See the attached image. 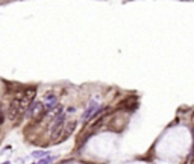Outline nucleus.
Here are the masks:
<instances>
[{"label":"nucleus","instance_id":"2","mask_svg":"<svg viewBox=\"0 0 194 164\" xmlns=\"http://www.w3.org/2000/svg\"><path fill=\"white\" fill-rule=\"evenodd\" d=\"M56 160V157L55 155H52V157H44V158H41V160L38 161V163H36V164H50V163H53V161H55Z\"/></svg>","mask_w":194,"mask_h":164},{"label":"nucleus","instance_id":"5","mask_svg":"<svg viewBox=\"0 0 194 164\" xmlns=\"http://www.w3.org/2000/svg\"><path fill=\"white\" fill-rule=\"evenodd\" d=\"M32 164H36V163H32Z\"/></svg>","mask_w":194,"mask_h":164},{"label":"nucleus","instance_id":"3","mask_svg":"<svg viewBox=\"0 0 194 164\" xmlns=\"http://www.w3.org/2000/svg\"><path fill=\"white\" fill-rule=\"evenodd\" d=\"M47 155H50V153H49L47 151H35V152H32V157L34 158H44V157H47Z\"/></svg>","mask_w":194,"mask_h":164},{"label":"nucleus","instance_id":"4","mask_svg":"<svg viewBox=\"0 0 194 164\" xmlns=\"http://www.w3.org/2000/svg\"><path fill=\"white\" fill-rule=\"evenodd\" d=\"M2 164H11V161H5V163H2Z\"/></svg>","mask_w":194,"mask_h":164},{"label":"nucleus","instance_id":"1","mask_svg":"<svg viewBox=\"0 0 194 164\" xmlns=\"http://www.w3.org/2000/svg\"><path fill=\"white\" fill-rule=\"evenodd\" d=\"M96 109H97V103H96V102H91V103H90V107H88V109L84 113V117H82V119H84V120H88V117L94 113Z\"/></svg>","mask_w":194,"mask_h":164}]
</instances>
